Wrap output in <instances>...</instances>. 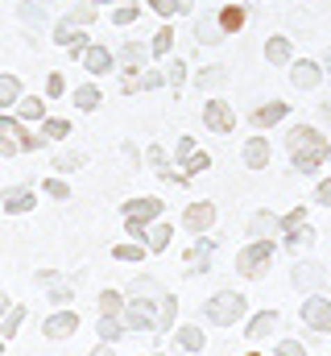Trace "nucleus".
<instances>
[{
    "label": "nucleus",
    "instance_id": "obj_1",
    "mask_svg": "<svg viewBox=\"0 0 331 356\" xmlns=\"http://www.w3.org/2000/svg\"><path fill=\"white\" fill-rule=\"evenodd\" d=\"M46 149L42 133H33V124L17 120L13 112H0V158H17V154H33Z\"/></svg>",
    "mask_w": 331,
    "mask_h": 356
},
{
    "label": "nucleus",
    "instance_id": "obj_2",
    "mask_svg": "<svg viewBox=\"0 0 331 356\" xmlns=\"http://www.w3.org/2000/svg\"><path fill=\"white\" fill-rule=\"evenodd\" d=\"M203 319L211 323V327H236L241 319H248V298L241 290H216L207 302H203Z\"/></svg>",
    "mask_w": 331,
    "mask_h": 356
},
{
    "label": "nucleus",
    "instance_id": "obj_3",
    "mask_svg": "<svg viewBox=\"0 0 331 356\" xmlns=\"http://www.w3.org/2000/svg\"><path fill=\"white\" fill-rule=\"evenodd\" d=\"M273 257H277V245L273 241H248L245 249L236 253V273L245 282H261L273 269Z\"/></svg>",
    "mask_w": 331,
    "mask_h": 356
},
{
    "label": "nucleus",
    "instance_id": "obj_4",
    "mask_svg": "<svg viewBox=\"0 0 331 356\" xmlns=\"http://www.w3.org/2000/svg\"><path fill=\"white\" fill-rule=\"evenodd\" d=\"M290 162H294V170H302V175H311V170H319V162L328 158V145L315 137V133H307V129H294L290 133Z\"/></svg>",
    "mask_w": 331,
    "mask_h": 356
},
{
    "label": "nucleus",
    "instance_id": "obj_5",
    "mask_svg": "<svg viewBox=\"0 0 331 356\" xmlns=\"http://www.w3.org/2000/svg\"><path fill=\"white\" fill-rule=\"evenodd\" d=\"M33 286H38L54 307H71V302H75V294H79L75 277H71V273H63V269H38V273H33Z\"/></svg>",
    "mask_w": 331,
    "mask_h": 356
},
{
    "label": "nucleus",
    "instance_id": "obj_6",
    "mask_svg": "<svg viewBox=\"0 0 331 356\" xmlns=\"http://www.w3.org/2000/svg\"><path fill=\"white\" fill-rule=\"evenodd\" d=\"M120 319H124L129 332L158 336V298H129L124 311H120Z\"/></svg>",
    "mask_w": 331,
    "mask_h": 356
},
{
    "label": "nucleus",
    "instance_id": "obj_7",
    "mask_svg": "<svg viewBox=\"0 0 331 356\" xmlns=\"http://www.w3.org/2000/svg\"><path fill=\"white\" fill-rule=\"evenodd\" d=\"M38 327H42V340L63 344V340L79 336V311H75V307H54L46 319H38Z\"/></svg>",
    "mask_w": 331,
    "mask_h": 356
},
{
    "label": "nucleus",
    "instance_id": "obj_8",
    "mask_svg": "<svg viewBox=\"0 0 331 356\" xmlns=\"http://www.w3.org/2000/svg\"><path fill=\"white\" fill-rule=\"evenodd\" d=\"M282 232H286V253H307L311 245H315V228L307 224V211L302 207H294L286 220H282Z\"/></svg>",
    "mask_w": 331,
    "mask_h": 356
},
{
    "label": "nucleus",
    "instance_id": "obj_9",
    "mask_svg": "<svg viewBox=\"0 0 331 356\" xmlns=\"http://www.w3.org/2000/svg\"><path fill=\"white\" fill-rule=\"evenodd\" d=\"M216 216H220V211H216V203H211V199H195V203H186V207H182L178 224H182L191 236H207V232L216 228Z\"/></svg>",
    "mask_w": 331,
    "mask_h": 356
},
{
    "label": "nucleus",
    "instance_id": "obj_10",
    "mask_svg": "<svg viewBox=\"0 0 331 356\" xmlns=\"http://www.w3.org/2000/svg\"><path fill=\"white\" fill-rule=\"evenodd\" d=\"M0 207H4V216H29V211L38 207V186H33V182L4 186V191H0Z\"/></svg>",
    "mask_w": 331,
    "mask_h": 356
},
{
    "label": "nucleus",
    "instance_id": "obj_11",
    "mask_svg": "<svg viewBox=\"0 0 331 356\" xmlns=\"http://www.w3.org/2000/svg\"><path fill=\"white\" fill-rule=\"evenodd\" d=\"M50 38H54V42H58V46H63V50H67L71 58H79L83 50L91 46V38H87V29H83V25H75L71 17H63V21H54V29H50Z\"/></svg>",
    "mask_w": 331,
    "mask_h": 356
},
{
    "label": "nucleus",
    "instance_id": "obj_12",
    "mask_svg": "<svg viewBox=\"0 0 331 356\" xmlns=\"http://www.w3.org/2000/svg\"><path fill=\"white\" fill-rule=\"evenodd\" d=\"M162 211H166L162 195H141V199H124V203H120V220L154 224V220H162Z\"/></svg>",
    "mask_w": 331,
    "mask_h": 356
},
{
    "label": "nucleus",
    "instance_id": "obj_13",
    "mask_svg": "<svg viewBox=\"0 0 331 356\" xmlns=\"http://www.w3.org/2000/svg\"><path fill=\"white\" fill-rule=\"evenodd\" d=\"M79 67L91 75V79H104V75H112V71H116V50H108V46H99V42H91V46L79 54Z\"/></svg>",
    "mask_w": 331,
    "mask_h": 356
},
{
    "label": "nucleus",
    "instance_id": "obj_14",
    "mask_svg": "<svg viewBox=\"0 0 331 356\" xmlns=\"http://www.w3.org/2000/svg\"><path fill=\"white\" fill-rule=\"evenodd\" d=\"M298 319H302L311 332H319V336H331V298H323V294H311V298L302 302Z\"/></svg>",
    "mask_w": 331,
    "mask_h": 356
},
{
    "label": "nucleus",
    "instance_id": "obj_15",
    "mask_svg": "<svg viewBox=\"0 0 331 356\" xmlns=\"http://www.w3.org/2000/svg\"><path fill=\"white\" fill-rule=\"evenodd\" d=\"M203 124H207L211 133L228 137V133L236 129V112H232V104H228V99H207V104H203Z\"/></svg>",
    "mask_w": 331,
    "mask_h": 356
},
{
    "label": "nucleus",
    "instance_id": "obj_16",
    "mask_svg": "<svg viewBox=\"0 0 331 356\" xmlns=\"http://www.w3.org/2000/svg\"><path fill=\"white\" fill-rule=\"evenodd\" d=\"M211 253H216V241L211 236H195V245L182 253V273H207L211 269Z\"/></svg>",
    "mask_w": 331,
    "mask_h": 356
},
{
    "label": "nucleus",
    "instance_id": "obj_17",
    "mask_svg": "<svg viewBox=\"0 0 331 356\" xmlns=\"http://www.w3.org/2000/svg\"><path fill=\"white\" fill-rule=\"evenodd\" d=\"M170 336H174V348H178V353H186V356L207 353V332H203L199 323H178Z\"/></svg>",
    "mask_w": 331,
    "mask_h": 356
},
{
    "label": "nucleus",
    "instance_id": "obj_18",
    "mask_svg": "<svg viewBox=\"0 0 331 356\" xmlns=\"http://www.w3.org/2000/svg\"><path fill=\"white\" fill-rule=\"evenodd\" d=\"M282 327V315L277 311H257V315H248V323H245V340H269L273 332Z\"/></svg>",
    "mask_w": 331,
    "mask_h": 356
},
{
    "label": "nucleus",
    "instance_id": "obj_19",
    "mask_svg": "<svg viewBox=\"0 0 331 356\" xmlns=\"http://www.w3.org/2000/svg\"><path fill=\"white\" fill-rule=\"evenodd\" d=\"M154 63V50H150V42H124L120 50H116V67H133V71H145Z\"/></svg>",
    "mask_w": 331,
    "mask_h": 356
},
{
    "label": "nucleus",
    "instance_id": "obj_20",
    "mask_svg": "<svg viewBox=\"0 0 331 356\" xmlns=\"http://www.w3.org/2000/svg\"><path fill=\"white\" fill-rule=\"evenodd\" d=\"M13 116L25 120V124H42V120L50 116V112H46V95H29V91H25V95L13 104Z\"/></svg>",
    "mask_w": 331,
    "mask_h": 356
},
{
    "label": "nucleus",
    "instance_id": "obj_21",
    "mask_svg": "<svg viewBox=\"0 0 331 356\" xmlns=\"http://www.w3.org/2000/svg\"><path fill=\"white\" fill-rule=\"evenodd\" d=\"M174 245V220H154L150 228H145V249H150V257H158Z\"/></svg>",
    "mask_w": 331,
    "mask_h": 356
},
{
    "label": "nucleus",
    "instance_id": "obj_22",
    "mask_svg": "<svg viewBox=\"0 0 331 356\" xmlns=\"http://www.w3.org/2000/svg\"><path fill=\"white\" fill-rule=\"evenodd\" d=\"M282 228V220L273 216V211H252L248 216V228H245V236L248 241H273V232Z\"/></svg>",
    "mask_w": 331,
    "mask_h": 356
},
{
    "label": "nucleus",
    "instance_id": "obj_23",
    "mask_svg": "<svg viewBox=\"0 0 331 356\" xmlns=\"http://www.w3.org/2000/svg\"><path fill=\"white\" fill-rule=\"evenodd\" d=\"M162 290H166L162 277H154V273H137V277L124 282V298H158Z\"/></svg>",
    "mask_w": 331,
    "mask_h": 356
},
{
    "label": "nucleus",
    "instance_id": "obj_24",
    "mask_svg": "<svg viewBox=\"0 0 331 356\" xmlns=\"http://www.w3.org/2000/svg\"><path fill=\"white\" fill-rule=\"evenodd\" d=\"M38 133H42L46 145H58V141H67V137L75 133V120H67V116H46V120L38 124Z\"/></svg>",
    "mask_w": 331,
    "mask_h": 356
},
{
    "label": "nucleus",
    "instance_id": "obj_25",
    "mask_svg": "<svg viewBox=\"0 0 331 356\" xmlns=\"http://www.w3.org/2000/svg\"><path fill=\"white\" fill-rule=\"evenodd\" d=\"M269 154H273V149H269L265 137H248L245 149H241V162H245L248 170H265V166H269Z\"/></svg>",
    "mask_w": 331,
    "mask_h": 356
},
{
    "label": "nucleus",
    "instance_id": "obj_26",
    "mask_svg": "<svg viewBox=\"0 0 331 356\" xmlns=\"http://www.w3.org/2000/svg\"><path fill=\"white\" fill-rule=\"evenodd\" d=\"M25 319H29V307H25V302H13V307H8V315L0 319V340H4V344H13V340L21 336Z\"/></svg>",
    "mask_w": 331,
    "mask_h": 356
},
{
    "label": "nucleus",
    "instance_id": "obj_27",
    "mask_svg": "<svg viewBox=\"0 0 331 356\" xmlns=\"http://www.w3.org/2000/svg\"><path fill=\"white\" fill-rule=\"evenodd\" d=\"M71 104H75V112H95L104 104V88L95 79H87V83H79V88L71 91Z\"/></svg>",
    "mask_w": 331,
    "mask_h": 356
},
{
    "label": "nucleus",
    "instance_id": "obj_28",
    "mask_svg": "<svg viewBox=\"0 0 331 356\" xmlns=\"http://www.w3.org/2000/svg\"><path fill=\"white\" fill-rule=\"evenodd\" d=\"M174 319H178V294L162 290V294H158V336H170V332L178 327Z\"/></svg>",
    "mask_w": 331,
    "mask_h": 356
},
{
    "label": "nucleus",
    "instance_id": "obj_29",
    "mask_svg": "<svg viewBox=\"0 0 331 356\" xmlns=\"http://www.w3.org/2000/svg\"><path fill=\"white\" fill-rule=\"evenodd\" d=\"M124 336H129V327H124L120 315H99V319H95V340H104V344H120Z\"/></svg>",
    "mask_w": 331,
    "mask_h": 356
},
{
    "label": "nucleus",
    "instance_id": "obj_30",
    "mask_svg": "<svg viewBox=\"0 0 331 356\" xmlns=\"http://www.w3.org/2000/svg\"><path fill=\"white\" fill-rule=\"evenodd\" d=\"M145 257H150V249H145L141 241H129V236H124L120 245H112V261H124V266H141Z\"/></svg>",
    "mask_w": 331,
    "mask_h": 356
},
{
    "label": "nucleus",
    "instance_id": "obj_31",
    "mask_svg": "<svg viewBox=\"0 0 331 356\" xmlns=\"http://www.w3.org/2000/svg\"><path fill=\"white\" fill-rule=\"evenodd\" d=\"M124 290H116V286H104L99 294H95V307H99V315H120L124 311Z\"/></svg>",
    "mask_w": 331,
    "mask_h": 356
},
{
    "label": "nucleus",
    "instance_id": "obj_32",
    "mask_svg": "<svg viewBox=\"0 0 331 356\" xmlns=\"http://www.w3.org/2000/svg\"><path fill=\"white\" fill-rule=\"evenodd\" d=\"M108 21H112L116 29H129L133 21H141V0H124V4L108 8Z\"/></svg>",
    "mask_w": 331,
    "mask_h": 356
},
{
    "label": "nucleus",
    "instance_id": "obj_33",
    "mask_svg": "<svg viewBox=\"0 0 331 356\" xmlns=\"http://www.w3.org/2000/svg\"><path fill=\"white\" fill-rule=\"evenodd\" d=\"M195 38H199L203 46H216V42H224V25H220V17L211 13V17L195 21Z\"/></svg>",
    "mask_w": 331,
    "mask_h": 356
},
{
    "label": "nucleus",
    "instance_id": "obj_34",
    "mask_svg": "<svg viewBox=\"0 0 331 356\" xmlns=\"http://www.w3.org/2000/svg\"><path fill=\"white\" fill-rule=\"evenodd\" d=\"M319 277H323V269L315 266V261H298L294 273H290V282H294L298 290H315V286H319Z\"/></svg>",
    "mask_w": 331,
    "mask_h": 356
},
{
    "label": "nucleus",
    "instance_id": "obj_35",
    "mask_svg": "<svg viewBox=\"0 0 331 356\" xmlns=\"http://www.w3.org/2000/svg\"><path fill=\"white\" fill-rule=\"evenodd\" d=\"M150 50H154V58H170L174 54V21H162V29L150 38Z\"/></svg>",
    "mask_w": 331,
    "mask_h": 356
},
{
    "label": "nucleus",
    "instance_id": "obj_36",
    "mask_svg": "<svg viewBox=\"0 0 331 356\" xmlns=\"http://www.w3.org/2000/svg\"><path fill=\"white\" fill-rule=\"evenodd\" d=\"M50 166H54V175H75V170H83L87 166V154H71V149H63V154H54L50 158Z\"/></svg>",
    "mask_w": 331,
    "mask_h": 356
},
{
    "label": "nucleus",
    "instance_id": "obj_37",
    "mask_svg": "<svg viewBox=\"0 0 331 356\" xmlns=\"http://www.w3.org/2000/svg\"><path fill=\"white\" fill-rule=\"evenodd\" d=\"M282 116H286V104H261L248 120H252V129H273Z\"/></svg>",
    "mask_w": 331,
    "mask_h": 356
},
{
    "label": "nucleus",
    "instance_id": "obj_38",
    "mask_svg": "<svg viewBox=\"0 0 331 356\" xmlns=\"http://www.w3.org/2000/svg\"><path fill=\"white\" fill-rule=\"evenodd\" d=\"M21 95H25V91H21V79H17V75H4V71H0V112H8V108H13V104L21 99Z\"/></svg>",
    "mask_w": 331,
    "mask_h": 356
},
{
    "label": "nucleus",
    "instance_id": "obj_39",
    "mask_svg": "<svg viewBox=\"0 0 331 356\" xmlns=\"http://www.w3.org/2000/svg\"><path fill=\"white\" fill-rule=\"evenodd\" d=\"M17 17H21L25 25H46V21H50V13H46L42 0H21V4H17Z\"/></svg>",
    "mask_w": 331,
    "mask_h": 356
},
{
    "label": "nucleus",
    "instance_id": "obj_40",
    "mask_svg": "<svg viewBox=\"0 0 331 356\" xmlns=\"http://www.w3.org/2000/svg\"><path fill=\"white\" fill-rule=\"evenodd\" d=\"M42 195H46V199H54V203H67V199H71V182H67L63 175L42 178Z\"/></svg>",
    "mask_w": 331,
    "mask_h": 356
},
{
    "label": "nucleus",
    "instance_id": "obj_41",
    "mask_svg": "<svg viewBox=\"0 0 331 356\" xmlns=\"http://www.w3.org/2000/svg\"><path fill=\"white\" fill-rule=\"evenodd\" d=\"M216 17H220L224 33H236V29H245V4H224Z\"/></svg>",
    "mask_w": 331,
    "mask_h": 356
},
{
    "label": "nucleus",
    "instance_id": "obj_42",
    "mask_svg": "<svg viewBox=\"0 0 331 356\" xmlns=\"http://www.w3.org/2000/svg\"><path fill=\"white\" fill-rule=\"evenodd\" d=\"M178 170H182L186 178L203 175V170H211V154H203V149H195V154H186V158L178 162Z\"/></svg>",
    "mask_w": 331,
    "mask_h": 356
},
{
    "label": "nucleus",
    "instance_id": "obj_43",
    "mask_svg": "<svg viewBox=\"0 0 331 356\" xmlns=\"http://www.w3.org/2000/svg\"><path fill=\"white\" fill-rule=\"evenodd\" d=\"M186 75H191V71H186V63H182V58H170V63H166V88H186Z\"/></svg>",
    "mask_w": 331,
    "mask_h": 356
},
{
    "label": "nucleus",
    "instance_id": "obj_44",
    "mask_svg": "<svg viewBox=\"0 0 331 356\" xmlns=\"http://www.w3.org/2000/svg\"><path fill=\"white\" fill-rule=\"evenodd\" d=\"M42 95H46V99H63V95H71V88H67V75H63V71H50V75H46V88H42Z\"/></svg>",
    "mask_w": 331,
    "mask_h": 356
},
{
    "label": "nucleus",
    "instance_id": "obj_45",
    "mask_svg": "<svg viewBox=\"0 0 331 356\" xmlns=\"http://www.w3.org/2000/svg\"><path fill=\"white\" fill-rule=\"evenodd\" d=\"M145 166H150V170H158V175L170 170V154H166L158 141H154V145H145Z\"/></svg>",
    "mask_w": 331,
    "mask_h": 356
},
{
    "label": "nucleus",
    "instance_id": "obj_46",
    "mask_svg": "<svg viewBox=\"0 0 331 356\" xmlns=\"http://www.w3.org/2000/svg\"><path fill=\"white\" fill-rule=\"evenodd\" d=\"M95 13H99V8H95L91 0H79V4H75V8H71L67 17H71L75 25H83V29H87V25H95Z\"/></svg>",
    "mask_w": 331,
    "mask_h": 356
},
{
    "label": "nucleus",
    "instance_id": "obj_47",
    "mask_svg": "<svg viewBox=\"0 0 331 356\" xmlns=\"http://www.w3.org/2000/svg\"><path fill=\"white\" fill-rule=\"evenodd\" d=\"M265 58H269V63H286V58H290V42H286V38H269V42H265Z\"/></svg>",
    "mask_w": 331,
    "mask_h": 356
},
{
    "label": "nucleus",
    "instance_id": "obj_48",
    "mask_svg": "<svg viewBox=\"0 0 331 356\" xmlns=\"http://www.w3.org/2000/svg\"><path fill=\"white\" fill-rule=\"evenodd\" d=\"M158 88H166V71L145 67V71H141V91H158Z\"/></svg>",
    "mask_w": 331,
    "mask_h": 356
},
{
    "label": "nucleus",
    "instance_id": "obj_49",
    "mask_svg": "<svg viewBox=\"0 0 331 356\" xmlns=\"http://www.w3.org/2000/svg\"><path fill=\"white\" fill-rule=\"evenodd\" d=\"M195 83H199L203 91L216 88V83H224V67H207V71H199V75H195Z\"/></svg>",
    "mask_w": 331,
    "mask_h": 356
},
{
    "label": "nucleus",
    "instance_id": "obj_50",
    "mask_svg": "<svg viewBox=\"0 0 331 356\" xmlns=\"http://www.w3.org/2000/svg\"><path fill=\"white\" fill-rule=\"evenodd\" d=\"M195 149H199V145H195V137H191V133H182V137H178V145H174V154H170V158H174V162H182V158H186V154H195Z\"/></svg>",
    "mask_w": 331,
    "mask_h": 356
},
{
    "label": "nucleus",
    "instance_id": "obj_51",
    "mask_svg": "<svg viewBox=\"0 0 331 356\" xmlns=\"http://www.w3.org/2000/svg\"><path fill=\"white\" fill-rule=\"evenodd\" d=\"M315 79H319V71H315V67H307V63H302V67H294V83H298V88H311Z\"/></svg>",
    "mask_w": 331,
    "mask_h": 356
},
{
    "label": "nucleus",
    "instance_id": "obj_52",
    "mask_svg": "<svg viewBox=\"0 0 331 356\" xmlns=\"http://www.w3.org/2000/svg\"><path fill=\"white\" fill-rule=\"evenodd\" d=\"M273 356H307V348H302L298 340H277V348H273Z\"/></svg>",
    "mask_w": 331,
    "mask_h": 356
},
{
    "label": "nucleus",
    "instance_id": "obj_53",
    "mask_svg": "<svg viewBox=\"0 0 331 356\" xmlns=\"http://www.w3.org/2000/svg\"><path fill=\"white\" fill-rule=\"evenodd\" d=\"M141 4H150L162 21H174V0H141Z\"/></svg>",
    "mask_w": 331,
    "mask_h": 356
},
{
    "label": "nucleus",
    "instance_id": "obj_54",
    "mask_svg": "<svg viewBox=\"0 0 331 356\" xmlns=\"http://www.w3.org/2000/svg\"><path fill=\"white\" fill-rule=\"evenodd\" d=\"M87 356H116V344H104V340H95V348Z\"/></svg>",
    "mask_w": 331,
    "mask_h": 356
},
{
    "label": "nucleus",
    "instance_id": "obj_55",
    "mask_svg": "<svg viewBox=\"0 0 331 356\" xmlns=\"http://www.w3.org/2000/svg\"><path fill=\"white\" fill-rule=\"evenodd\" d=\"M195 8V0H174V17H186Z\"/></svg>",
    "mask_w": 331,
    "mask_h": 356
},
{
    "label": "nucleus",
    "instance_id": "obj_56",
    "mask_svg": "<svg viewBox=\"0 0 331 356\" xmlns=\"http://www.w3.org/2000/svg\"><path fill=\"white\" fill-rule=\"evenodd\" d=\"M315 199H319V203H328V207H331V178L323 182V186H319V191H315Z\"/></svg>",
    "mask_w": 331,
    "mask_h": 356
},
{
    "label": "nucleus",
    "instance_id": "obj_57",
    "mask_svg": "<svg viewBox=\"0 0 331 356\" xmlns=\"http://www.w3.org/2000/svg\"><path fill=\"white\" fill-rule=\"evenodd\" d=\"M95 8H116V4H124V0H91Z\"/></svg>",
    "mask_w": 331,
    "mask_h": 356
},
{
    "label": "nucleus",
    "instance_id": "obj_58",
    "mask_svg": "<svg viewBox=\"0 0 331 356\" xmlns=\"http://www.w3.org/2000/svg\"><path fill=\"white\" fill-rule=\"evenodd\" d=\"M8 307H13V302H8V298H4V294H0V319H4V315H8Z\"/></svg>",
    "mask_w": 331,
    "mask_h": 356
},
{
    "label": "nucleus",
    "instance_id": "obj_59",
    "mask_svg": "<svg viewBox=\"0 0 331 356\" xmlns=\"http://www.w3.org/2000/svg\"><path fill=\"white\" fill-rule=\"evenodd\" d=\"M4 348H8V344H4V340H0V356H4Z\"/></svg>",
    "mask_w": 331,
    "mask_h": 356
},
{
    "label": "nucleus",
    "instance_id": "obj_60",
    "mask_svg": "<svg viewBox=\"0 0 331 356\" xmlns=\"http://www.w3.org/2000/svg\"><path fill=\"white\" fill-rule=\"evenodd\" d=\"M145 356H166V353H145Z\"/></svg>",
    "mask_w": 331,
    "mask_h": 356
},
{
    "label": "nucleus",
    "instance_id": "obj_61",
    "mask_svg": "<svg viewBox=\"0 0 331 356\" xmlns=\"http://www.w3.org/2000/svg\"><path fill=\"white\" fill-rule=\"evenodd\" d=\"M248 356H265V353H248Z\"/></svg>",
    "mask_w": 331,
    "mask_h": 356
},
{
    "label": "nucleus",
    "instance_id": "obj_62",
    "mask_svg": "<svg viewBox=\"0 0 331 356\" xmlns=\"http://www.w3.org/2000/svg\"><path fill=\"white\" fill-rule=\"evenodd\" d=\"M236 4H248V0H236Z\"/></svg>",
    "mask_w": 331,
    "mask_h": 356
}]
</instances>
